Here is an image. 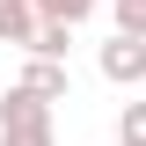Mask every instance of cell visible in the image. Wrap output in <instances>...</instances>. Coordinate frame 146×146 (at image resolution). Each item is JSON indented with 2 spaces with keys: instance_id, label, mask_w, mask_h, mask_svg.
I'll use <instances>...</instances> for the list:
<instances>
[{
  "instance_id": "obj_1",
  "label": "cell",
  "mask_w": 146,
  "mask_h": 146,
  "mask_svg": "<svg viewBox=\"0 0 146 146\" xmlns=\"http://www.w3.org/2000/svg\"><path fill=\"white\" fill-rule=\"evenodd\" d=\"M0 146H51V102L29 88L0 95Z\"/></svg>"
},
{
  "instance_id": "obj_2",
  "label": "cell",
  "mask_w": 146,
  "mask_h": 146,
  "mask_svg": "<svg viewBox=\"0 0 146 146\" xmlns=\"http://www.w3.org/2000/svg\"><path fill=\"white\" fill-rule=\"evenodd\" d=\"M95 66H102V80H110V88H139V80H146V36L117 29L102 51H95Z\"/></svg>"
},
{
  "instance_id": "obj_3",
  "label": "cell",
  "mask_w": 146,
  "mask_h": 146,
  "mask_svg": "<svg viewBox=\"0 0 146 146\" xmlns=\"http://www.w3.org/2000/svg\"><path fill=\"white\" fill-rule=\"evenodd\" d=\"M15 88L44 95V102H66V95H73V73H66V58H36V51H29V66H22Z\"/></svg>"
},
{
  "instance_id": "obj_4",
  "label": "cell",
  "mask_w": 146,
  "mask_h": 146,
  "mask_svg": "<svg viewBox=\"0 0 146 146\" xmlns=\"http://www.w3.org/2000/svg\"><path fill=\"white\" fill-rule=\"evenodd\" d=\"M36 29H44V15H36V0H0V44H22L29 51Z\"/></svg>"
},
{
  "instance_id": "obj_5",
  "label": "cell",
  "mask_w": 146,
  "mask_h": 146,
  "mask_svg": "<svg viewBox=\"0 0 146 146\" xmlns=\"http://www.w3.org/2000/svg\"><path fill=\"white\" fill-rule=\"evenodd\" d=\"M29 51H36V58H66V51H73V22H44Z\"/></svg>"
},
{
  "instance_id": "obj_6",
  "label": "cell",
  "mask_w": 146,
  "mask_h": 146,
  "mask_svg": "<svg viewBox=\"0 0 146 146\" xmlns=\"http://www.w3.org/2000/svg\"><path fill=\"white\" fill-rule=\"evenodd\" d=\"M36 15H44V22H73V29H80V22L95 15V0H36Z\"/></svg>"
},
{
  "instance_id": "obj_7",
  "label": "cell",
  "mask_w": 146,
  "mask_h": 146,
  "mask_svg": "<svg viewBox=\"0 0 146 146\" xmlns=\"http://www.w3.org/2000/svg\"><path fill=\"white\" fill-rule=\"evenodd\" d=\"M117 139H124V146H146V102H124V110H117Z\"/></svg>"
},
{
  "instance_id": "obj_8",
  "label": "cell",
  "mask_w": 146,
  "mask_h": 146,
  "mask_svg": "<svg viewBox=\"0 0 146 146\" xmlns=\"http://www.w3.org/2000/svg\"><path fill=\"white\" fill-rule=\"evenodd\" d=\"M110 15H117V29L146 36V0H110Z\"/></svg>"
},
{
  "instance_id": "obj_9",
  "label": "cell",
  "mask_w": 146,
  "mask_h": 146,
  "mask_svg": "<svg viewBox=\"0 0 146 146\" xmlns=\"http://www.w3.org/2000/svg\"><path fill=\"white\" fill-rule=\"evenodd\" d=\"M110 146H124V139H110Z\"/></svg>"
}]
</instances>
